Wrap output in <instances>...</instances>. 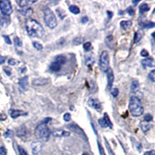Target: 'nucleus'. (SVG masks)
<instances>
[{"label":"nucleus","instance_id":"f257e3e1","mask_svg":"<svg viewBox=\"0 0 155 155\" xmlns=\"http://www.w3.org/2000/svg\"><path fill=\"white\" fill-rule=\"evenodd\" d=\"M26 30L30 37L35 38H41L44 33V30L40 23L33 19L26 20Z\"/></svg>","mask_w":155,"mask_h":155},{"label":"nucleus","instance_id":"f03ea898","mask_svg":"<svg viewBox=\"0 0 155 155\" xmlns=\"http://www.w3.org/2000/svg\"><path fill=\"white\" fill-rule=\"evenodd\" d=\"M129 109L133 116H140L144 113V107L141 104L140 99L137 96H131L129 103Z\"/></svg>","mask_w":155,"mask_h":155},{"label":"nucleus","instance_id":"7ed1b4c3","mask_svg":"<svg viewBox=\"0 0 155 155\" xmlns=\"http://www.w3.org/2000/svg\"><path fill=\"white\" fill-rule=\"evenodd\" d=\"M34 134L36 136V137L39 139L40 140L47 141L48 140V139L50 138L51 131L47 126V124L40 123L36 127Z\"/></svg>","mask_w":155,"mask_h":155},{"label":"nucleus","instance_id":"20e7f679","mask_svg":"<svg viewBox=\"0 0 155 155\" xmlns=\"http://www.w3.org/2000/svg\"><path fill=\"white\" fill-rule=\"evenodd\" d=\"M44 20L47 26H48L49 28L54 29L57 25L56 16L51 9L46 8L44 10Z\"/></svg>","mask_w":155,"mask_h":155},{"label":"nucleus","instance_id":"39448f33","mask_svg":"<svg viewBox=\"0 0 155 155\" xmlns=\"http://www.w3.org/2000/svg\"><path fill=\"white\" fill-rule=\"evenodd\" d=\"M99 68L101 71L106 72L109 68V56L107 51H102L99 57Z\"/></svg>","mask_w":155,"mask_h":155},{"label":"nucleus","instance_id":"423d86ee","mask_svg":"<svg viewBox=\"0 0 155 155\" xmlns=\"http://www.w3.org/2000/svg\"><path fill=\"white\" fill-rule=\"evenodd\" d=\"M66 62V58L63 55H58L55 57V60L50 65V69L54 72H58L61 69L62 65Z\"/></svg>","mask_w":155,"mask_h":155},{"label":"nucleus","instance_id":"0eeeda50","mask_svg":"<svg viewBox=\"0 0 155 155\" xmlns=\"http://www.w3.org/2000/svg\"><path fill=\"white\" fill-rule=\"evenodd\" d=\"M0 11L2 14L9 16L13 13V7L10 1L8 0H1L0 1Z\"/></svg>","mask_w":155,"mask_h":155},{"label":"nucleus","instance_id":"6e6552de","mask_svg":"<svg viewBox=\"0 0 155 155\" xmlns=\"http://www.w3.org/2000/svg\"><path fill=\"white\" fill-rule=\"evenodd\" d=\"M99 124L101 126L102 128H106V127H109L110 129H113V123L110 121V119L108 116L107 113H104V116L102 118L99 119Z\"/></svg>","mask_w":155,"mask_h":155},{"label":"nucleus","instance_id":"1a4fd4ad","mask_svg":"<svg viewBox=\"0 0 155 155\" xmlns=\"http://www.w3.org/2000/svg\"><path fill=\"white\" fill-rule=\"evenodd\" d=\"M88 105L90 107L93 108V109H95L96 110H97L98 112H100L102 110L101 103L99 102V100H97L96 99L89 98L88 100Z\"/></svg>","mask_w":155,"mask_h":155},{"label":"nucleus","instance_id":"9d476101","mask_svg":"<svg viewBox=\"0 0 155 155\" xmlns=\"http://www.w3.org/2000/svg\"><path fill=\"white\" fill-rule=\"evenodd\" d=\"M67 127H68L69 130H71V131H73L74 133H77V134H78V135H81L84 138H85V133H84V131L80 128V127L77 125V124L75 123H71L69 124V125H68L67 126Z\"/></svg>","mask_w":155,"mask_h":155},{"label":"nucleus","instance_id":"9b49d317","mask_svg":"<svg viewBox=\"0 0 155 155\" xmlns=\"http://www.w3.org/2000/svg\"><path fill=\"white\" fill-rule=\"evenodd\" d=\"M106 76H107V89L109 90L113 87V82H114V75L111 68H109L106 71Z\"/></svg>","mask_w":155,"mask_h":155},{"label":"nucleus","instance_id":"f8f14e48","mask_svg":"<svg viewBox=\"0 0 155 155\" xmlns=\"http://www.w3.org/2000/svg\"><path fill=\"white\" fill-rule=\"evenodd\" d=\"M31 148H32V152L34 154H38L42 150V143L39 140L34 141L31 144Z\"/></svg>","mask_w":155,"mask_h":155},{"label":"nucleus","instance_id":"ddd939ff","mask_svg":"<svg viewBox=\"0 0 155 155\" xmlns=\"http://www.w3.org/2000/svg\"><path fill=\"white\" fill-rule=\"evenodd\" d=\"M9 113L13 119H16L20 116H24L27 115V113H25L24 111L19 109H9Z\"/></svg>","mask_w":155,"mask_h":155},{"label":"nucleus","instance_id":"4468645a","mask_svg":"<svg viewBox=\"0 0 155 155\" xmlns=\"http://www.w3.org/2000/svg\"><path fill=\"white\" fill-rule=\"evenodd\" d=\"M11 22L9 16H6L4 15H0V28L5 29L6 28L9 23Z\"/></svg>","mask_w":155,"mask_h":155},{"label":"nucleus","instance_id":"2eb2a0df","mask_svg":"<svg viewBox=\"0 0 155 155\" xmlns=\"http://www.w3.org/2000/svg\"><path fill=\"white\" fill-rule=\"evenodd\" d=\"M50 82V79L49 78H40L34 79L32 84L34 86H44V85H47L48 83Z\"/></svg>","mask_w":155,"mask_h":155},{"label":"nucleus","instance_id":"dca6fc26","mask_svg":"<svg viewBox=\"0 0 155 155\" xmlns=\"http://www.w3.org/2000/svg\"><path fill=\"white\" fill-rule=\"evenodd\" d=\"M53 135L56 137H67L71 135V133L66 131V130L57 129V130H54L53 131Z\"/></svg>","mask_w":155,"mask_h":155},{"label":"nucleus","instance_id":"f3484780","mask_svg":"<svg viewBox=\"0 0 155 155\" xmlns=\"http://www.w3.org/2000/svg\"><path fill=\"white\" fill-rule=\"evenodd\" d=\"M19 85L21 89H23V91H26L28 89L29 86V82H28V77L25 76L20 78L19 80Z\"/></svg>","mask_w":155,"mask_h":155},{"label":"nucleus","instance_id":"a211bd4d","mask_svg":"<svg viewBox=\"0 0 155 155\" xmlns=\"http://www.w3.org/2000/svg\"><path fill=\"white\" fill-rule=\"evenodd\" d=\"M141 65L144 68H153L154 67V61L152 57H148L141 61Z\"/></svg>","mask_w":155,"mask_h":155},{"label":"nucleus","instance_id":"6ab92c4d","mask_svg":"<svg viewBox=\"0 0 155 155\" xmlns=\"http://www.w3.org/2000/svg\"><path fill=\"white\" fill-rule=\"evenodd\" d=\"M17 136L18 137H20V138H25V137H27L29 134V131L27 130V128L24 126H22L20 127V129L17 131Z\"/></svg>","mask_w":155,"mask_h":155},{"label":"nucleus","instance_id":"aec40b11","mask_svg":"<svg viewBox=\"0 0 155 155\" xmlns=\"http://www.w3.org/2000/svg\"><path fill=\"white\" fill-rule=\"evenodd\" d=\"M94 64H95V57L93 54L90 53L87 54L85 56V65H87L88 67H92Z\"/></svg>","mask_w":155,"mask_h":155},{"label":"nucleus","instance_id":"412c9836","mask_svg":"<svg viewBox=\"0 0 155 155\" xmlns=\"http://www.w3.org/2000/svg\"><path fill=\"white\" fill-rule=\"evenodd\" d=\"M106 45L108 47L110 48V49H113L114 47V44H115V41H114V39H113V37L112 35H109L106 38Z\"/></svg>","mask_w":155,"mask_h":155},{"label":"nucleus","instance_id":"4be33fe9","mask_svg":"<svg viewBox=\"0 0 155 155\" xmlns=\"http://www.w3.org/2000/svg\"><path fill=\"white\" fill-rule=\"evenodd\" d=\"M37 1H28V0H22V1H16V3L21 8H26L29 5L35 3Z\"/></svg>","mask_w":155,"mask_h":155},{"label":"nucleus","instance_id":"5701e85b","mask_svg":"<svg viewBox=\"0 0 155 155\" xmlns=\"http://www.w3.org/2000/svg\"><path fill=\"white\" fill-rule=\"evenodd\" d=\"M130 89H131L132 92H138V90L140 89V83L137 80L133 81L132 83H131V86H130Z\"/></svg>","mask_w":155,"mask_h":155},{"label":"nucleus","instance_id":"b1692460","mask_svg":"<svg viewBox=\"0 0 155 155\" xmlns=\"http://www.w3.org/2000/svg\"><path fill=\"white\" fill-rule=\"evenodd\" d=\"M140 24L141 27L145 29H150L154 28V22H151V21H145V22H142V23H140Z\"/></svg>","mask_w":155,"mask_h":155},{"label":"nucleus","instance_id":"393cba45","mask_svg":"<svg viewBox=\"0 0 155 155\" xmlns=\"http://www.w3.org/2000/svg\"><path fill=\"white\" fill-rule=\"evenodd\" d=\"M20 12L21 14L25 16H30L33 14V9L31 8H28V7L23 8L22 9H20Z\"/></svg>","mask_w":155,"mask_h":155},{"label":"nucleus","instance_id":"a878e982","mask_svg":"<svg viewBox=\"0 0 155 155\" xmlns=\"http://www.w3.org/2000/svg\"><path fill=\"white\" fill-rule=\"evenodd\" d=\"M132 26V22L130 20H124V21H122L120 23V26L123 30H128L129 28L131 27Z\"/></svg>","mask_w":155,"mask_h":155},{"label":"nucleus","instance_id":"bb28decb","mask_svg":"<svg viewBox=\"0 0 155 155\" xmlns=\"http://www.w3.org/2000/svg\"><path fill=\"white\" fill-rule=\"evenodd\" d=\"M140 127L143 132L147 133L148 130L151 128V124H150V123H147V122H142L140 123Z\"/></svg>","mask_w":155,"mask_h":155},{"label":"nucleus","instance_id":"cd10ccee","mask_svg":"<svg viewBox=\"0 0 155 155\" xmlns=\"http://www.w3.org/2000/svg\"><path fill=\"white\" fill-rule=\"evenodd\" d=\"M150 10V6L147 5V3H143V4H141L140 6V13L141 14H143V13H147Z\"/></svg>","mask_w":155,"mask_h":155},{"label":"nucleus","instance_id":"c85d7f7f","mask_svg":"<svg viewBox=\"0 0 155 155\" xmlns=\"http://www.w3.org/2000/svg\"><path fill=\"white\" fill-rule=\"evenodd\" d=\"M143 37V33L141 31H137L136 32L135 35H134V43L137 44L141 40V38Z\"/></svg>","mask_w":155,"mask_h":155},{"label":"nucleus","instance_id":"c756f323","mask_svg":"<svg viewBox=\"0 0 155 155\" xmlns=\"http://www.w3.org/2000/svg\"><path fill=\"white\" fill-rule=\"evenodd\" d=\"M69 10H70L71 13H72L73 14L78 15L79 14V13H80V9L78 6H71L69 7Z\"/></svg>","mask_w":155,"mask_h":155},{"label":"nucleus","instance_id":"7c9ffc66","mask_svg":"<svg viewBox=\"0 0 155 155\" xmlns=\"http://www.w3.org/2000/svg\"><path fill=\"white\" fill-rule=\"evenodd\" d=\"M33 46H34V47L35 48V49H37V51H41L43 49L42 44L38 42H36V41L33 42Z\"/></svg>","mask_w":155,"mask_h":155},{"label":"nucleus","instance_id":"2f4dec72","mask_svg":"<svg viewBox=\"0 0 155 155\" xmlns=\"http://www.w3.org/2000/svg\"><path fill=\"white\" fill-rule=\"evenodd\" d=\"M98 148H99V152L100 155H106V152H105L104 148L102 146V144L98 140Z\"/></svg>","mask_w":155,"mask_h":155},{"label":"nucleus","instance_id":"473e14b6","mask_svg":"<svg viewBox=\"0 0 155 155\" xmlns=\"http://www.w3.org/2000/svg\"><path fill=\"white\" fill-rule=\"evenodd\" d=\"M83 48L85 51H90L92 49V44L91 42H86L83 44Z\"/></svg>","mask_w":155,"mask_h":155},{"label":"nucleus","instance_id":"72a5a7b5","mask_svg":"<svg viewBox=\"0 0 155 155\" xmlns=\"http://www.w3.org/2000/svg\"><path fill=\"white\" fill-rule=\"evenodd\" d=\"M148 78L152 82H154L155 81V71L152 70L148 75Z\"/></svg>","mask_w":155,"mask_h":155},{"label":"nucleus","instance_id":"f704fd0d","mask_svg":"<svg viewBox=\"0 0 155 155\" xmlns=\"http://www.w3.org/2000/svg\"><path fill=\"white\" fill-rule=\"evenodd\" d=\"M18 152H19V154L20 155H29L25 150L23 149L22 147H20V146H18Z\"/></svg>","mask_w":155,"mask_h":155},{"label":"nucleus","instance_id":"c9c22d12","mask_svg":"<svg viewBox=\"0 0 155 155\" xmlns=\"http://www.w3.org/2000/svg\"><path fill=\"white\" fill-rule=\"evenodd\" d=\"M153 120V116L150 115V114H146L144 116V121L147 122V123H150Z\"/></svg>","mask_w":155,"mask_h":155},{"label":"nucleus","instance_id":"e433bc0d","mask_svg":"<svg viewBox=\"0 0 155 155\" xmlns=\"http://www.w3.org/2000/svg\"><path fill=\"white\" fill-rule=\"evenodd\" d=\"M111 94H112V96H113L114 98L117 97L119 95L118 88H113V89H112V92H111Z\"/></svg>","mask_w":155,"mask_h":155},{"label":"nucleus","instance_id":"4c0bfd02","mask_svg":"<svg viewBox=\"0 0 155 155\" xmlns=\"http://www.w3.org/2000/svg\"><path fill=\"white\" fill-rule=\"evenodd\" d=\"M14 44L16 47H21V46H22V42H21V40H20V39L19 37H15Z\"/></svg>","mask_w":155,"mask_h":155},{"label":"nucleus","instance_id":"58836bf2","mask_svg":"<svg viewBox=\"0 0 155 155\" xmlns=\"http://www.w3.org/2000/svg\"><path fill=\"white\" fill-rule=\"evenodd\" d=\"M127 12L128 13V14L130 16H133L135 14V10L133 9V7H129V8L127 9Z\"/></svg>","mask_w":155,"mask_h":155},{"label":"nucleus","instance_id":"ea45409f","mask_svg":"<svg viewBox=\"0 0 155 155\" xmlns=\"http://www.w3.org/2000/svg\"><path fill=\"white\" fill-rule=\"evenodd\" d=\"M64 120L66 122H69L71 120V114L70 113H65V115H64Z\"/></svg>","mask_w":155,"mask_h":155},{"label":"nucleus","instance_id":"a19ab883","mask_svg":"<svg viewBox=\"0 0 155 155\" xmlns=\"http://www.w3.org/2000/svg\"><path fill=\"white\" fill-rule=\"evenodd\" d=\"M13 135V133L10 130H6V132L4 133V137H11Z\"/></svg>","mask_w":155,"mask_h":155},{"label":"nucleus","instance_id":"79ce46f5","mask_svg":"<svg viewBox=\"0 0 155 155\" xmlns=\"http://www.w3.org/2000/svg\"><path fill=\"white\" fill-rule=\"evenodd\" d=\"M8 64L9 65H13V66H14V65H17L18 64V61H17L16 59H13V58H10V59L8 61Z\"/></svg>","mask_w":155,"mask_h":155},{"label":"nucleus","instance_id":"37998d69","mask_svg":"<svg viewBox=\"0 0 155 155\" xmlns=\"http://www.w3.org/2000/svg\"><path fill=\"white\" fill-rule=\"evenodd\" d=\"M3 70H4V71L6 72V75H7L8 76H10V75H11V68H9V67H4V68H3Z\"/></svg>","mask_w":155,"mask_h":155},{"label":"nucleus","instance_id":"c03bdc74","mask_svg":"<svg viewBox=\"0 0 155 155\" xmlns=\"http://www.w3.org/2000/svg\"><path fill=\"white\" fill-rule=\"evenodd\" d=\"M105 143H106V147H107V149H108V150H109V152L110 154H111V155H115V154H114V153L113 152V150H111V148H110L109 145V144H108L107 140H106V138H105Z\"/></svg>","mask_w":155,"mask_h":155},{"label":"nucleus","instance_id":"a18cd8bd","mask_svg":"<svg viewBox=\"0 0 155 155\" xmlns=\"http://www.w3.org/2000/svg\"><path fill=\"white\" fill-rule=\"evenodd\" d=\"M0 155H7V150L4 147H0Z\"/></svg>","mask_w":155,"mask_h":155},{"label":"nucleus","instance_id":"49530a36","mask_svg":"<svg viewBox=\"0 0 155 155\" xmlns=\"http://www.w3.org/2000/svg\"><path fill=\"white\" fill-rule=\"evenodd\" d=\"M3 38H4V40H5V41H6V43L7 44H12L11 40L9 39V36H6V35H4V36H3Z\"/></svg>","mask_w":155,"mask_h":155},{"label":"nucleus","instance_id":"de8ad7c7","mask_svg":"<svg viewBox=\"0 0 155 155\" xmlns=\"http://www.w3.org/2000/svg\"><path fill=\"white\" fill-rule=\"evenodd\" d=\"M140 54L142 57H148L149 56V53H148L147 50H145V49L142 50V51L140 52Z\"/></svg>","mask_w":155,"mask_h":155},{"label":"nucleus","instance_id":"09e8293b","mask_svg":"<svg viewBox=\"0 0 155 155\" xmlns=\"http://www.w3.org/2000/svg\"><path fill=\"white\" fill-rule=\"evenodd\" d=\"M82 40H83L81 39V38L77 37V38H75V39L74 40V43H75V44H81V42H82Z\"/></svg>","mask_w":155,"mask_h":155},{"label":"nucleus","instance_id":"8fccbe9b","mask_svg":"<svg viewBox=\"0 0 155 155\" xmlns=\"http://www.w3.org/2000/svg\"><path fill=\"white\" fill-rule=\"evenodd\" d=\"M144 155H155V151L154 150H150V151H147Z\"/></svg>","mask_w":155,"mask_h":155},{"label":"nucleus","instance_id":"3c124183","mask_svg":"<svg viewBox=\"0 0 155 155\" xmlns=\"http://www.w3.org/2000/svg\"><path fill=\"white\" fill-rule=\"evenodd\" d=\"M5 61H6V57L2 56V55H0V64L2 65V64H3Z\"/></svg>","mask_w":155,"mask_h":155},{"label":"nucleus","instance_id":"603ef678","mask_svg":"<svg viewBox=\"0 0 155 155\" xmlns=\"http://www.w3.org/2000/svg\"><path fill=\"white\" fill-rule=\"evenodd\" d=\"M6 118H7V116L5 114H3V113L0 114V120H5V119H6Z\"/></svg>","mask_w":155,"mask_h":155},{"label":"nucleus","instance_id":"864d4df0","mask_svg":"<svg viewBox=\"0 0 155 155\" xmlns=\"http://www.w3.org/2000/svg\"><path fill=\"white\" fill-rule=\"evenodd\" d=\"M88 21V17L86 16H84L83 18H82V20H81V22H82V23H86Z\"/></svg>","mask_w":155,"mask_h":155},{"label":"nucleus","instance_id":"5fc2aeb1","mask_svg":"<svg viewBox=\"0 0 155 155\" xmlns=\"http://www.w3.org/2000/svg\"><path fill=\"white\" fill-rule=\"evenodd\" d=\"M107 15H108V19H109V20H110V19H111V18H112L113 16V12L107 11Z\"/></svg>","mask_w":155,"mask_h":155},{"label":"nucleus","instance_id":"6e6d98bb","mask_svg":"<svg viewBox=\"0 0 155 155\" xmlns=\"http://www.w3.org/2000/svg\"><path fill=\"white\" fill-rule=\"evenodd\" d=\"M51 118H49V117H47V118H46L45 120H44V121L43 122V123L47 124V123H48V122L51 121Z\"/></svg>","mask_w":155,"mask_h":155},{"label":"nucleus","instance_id":"4d7b16f0","mask_svg":"<svg viewBox=\"0 0 155 155\" xmlns=\"http://www.w3.org/2000/svg\"><path fill=\"white\" fill-rule=\"evenodd\" d=\"M133 4H137V3H139V1H137V2H136V1H133Z\"/></svg>","mask_w":155,"mask_h":155}]
</instances>
